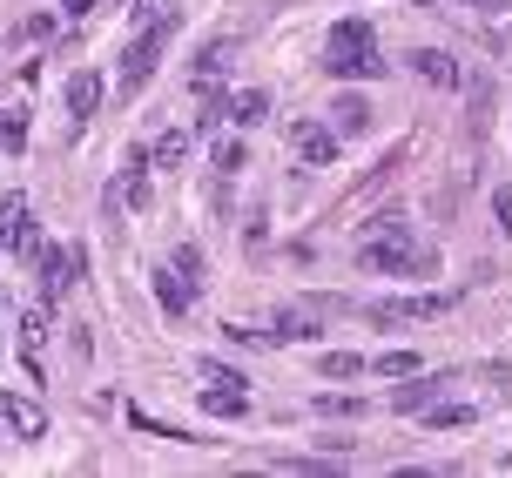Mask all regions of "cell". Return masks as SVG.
Here are the masks:
<instances>
[{
  "label": "cell",
  "mask_w": 512,
  "mask_h": 478,
  "mask_svg": "<svg viewBox=\"0 0 512 478\" xmlns=\"http://www.w3.org/2000/svg\"><path fill=\"white\" fill-rule=\"evenodd\" d=\"M324 68H331V75H344V81H358V75L371 81V75H384L371 27H364V21H337V27H331V48H324Z\"/></svg>",
  "instance_id": "6da1fadb"
},
{
  "label": "cell",
  "mask_w": 512,
  "mask_h": 478,
  "mask_svg": "<svg viewBox=\"0 0 512 478\" xmlns=\"http://www.w3.org/2000/svg\"><path fill=\"white\" fill-rule=\"evenodd\" d=\"M21 256H27V270L41 277V290H48V297H61L68 283H81V256H61V250L48 243V236H34V229H27Z\"/></svg>",
  "instance_id": "7a4b0ae2"
},
{
  "label": "cell",
  "mask_w": 512,
  "mask_h": 478,
  "mask_svg": "<svg viewBox=\"0 0 512 478\" xmlns=\"http://www.w3.org/2000/svg\"><path fill=\"white\" fill-rule=\"evenodd\" d=\"M459 303V290H438V297H398V303H364L371 324H425V317H445Z\"/></svg>",
  "instance_id": "3957f363"
},
{
  "label": "cell",
  "mask_w": 512,
  "mask_h": 478,
  "mask_svg": "<svg viewBox=\"0 0 512 478\" xmlns=\"http://www.w3.org/2000/svg\"><path fill=\"white\" fill-rule=\"evenodd\" d=\"M358 250H418V229H411L405 209H384V216H371L364 223V243Z\"/></svg>",
  "instance_id": "277c9868"
},
{
  "label": "cell",
  "mask_w": 512,
  "mask_h": 478,
  "mask_svg": "<svg viewBox=\"0 0 512 478\" xmlns=\"http://www.w3.org/2000/svg\"><path fill=\"white\" fill-rule=\"evenodd\" d=\"M155 54H162V34L142 27V34L128 41V54H122V88H142V81L155 75Z\"/></svg>",
  "instance_id": "5b68a950"
},
{
  "label": "cell",
  "mask_w": 512,
  "mask_h": 478,
  "mask_svg": "<svg viewBox=\"0 0 512 478\" xmlns=\"http://www.w3.org/2000/svg\"><path fill=\"white\" fill-rule=\"evenodd\" d=\"M149 283H155V297H162V310H169V317H189L196 290H189V277H182V270H149Z\"/></svg>",
  "instance_id": "8992f818"
},
{
  "label": "cell",
  "mask_w": 512,
  "mask_h": 478,
  "mask_svg": "<svg viewBox=\"0 0 512 478\" xmlns=\"http://www.w3.org/2000/svg\"><path fill=\"white\" fill-rule=\"evenodd\" d=\"M0 411H7V425L21 431V438H48V411L34 398H0Z\"/></svg>",
  "instance_id": "52a82bcc"
},
{
  "label": "cell",
  "mask_w": 512,
  "mask_h": 478,
  "mask_svg": "<svg viewBox=\"0 0 512 478\" xmlns=\"http://www.w3.org/2000/svg\"><path fill=\"white\" fill-rule=\"evenodd\" d=\"M411 68L432 81V88H459V68H452V54H445V48H418V54H411Z\"/></svg>",
  "instance_id": "ba28073f"
},
{
  "label": "cell",
  "mask_w": 512,
  "mask_h": 478,
  "mask_svg": "<svg viewBox=\"0 0 512 478\" xmlns=\"http://www.w3.org/2000/svg\"><path fill=\"white\" fill-rule=\"evenodd\" d=\"M203 411L209 418H243V411H250V391H243V384H209Z\"/></svg>",
  "instance_id": "9c48e42d"
},
{
  "label": "cell",
  "mask_w": 512,
  "mask_h": 478,
  "mask_svg": "<svg viewBox=\"0 0 512 478\" xmlns=\"http://www.w3.org/2000/svg\"><path fill=\"white\" fill-rule=\"evenodd\" d=\"M27 229H34V223H27V196H7V202H0V250H21Z\"/></svg>",
  "instance_id": "30bf717a"
},
{
  "label": "cell",
  "mask_w": 512,
  "mask_h": 478,
  "mask_svg": "<svg viewBox=\"0 0 512 478\" xmlns=\"http://www.w3.org/2000/svg\"><path fill=\"white\" fill-rule=\"evenodd\" d=\"M297 155H304L310 169H324V162L337 155V135H331V128H317V122H304V128H297Z\"/></svg>",
  "instance_id": "8fae6325"
},
{
  "label": "cell",
  "mask_w": 512,
  "mask_h": 478,
  "mask_svg": "<svg viewBox=\"0 0 512 478\" xmlns=\"http://www.w3.org/2000/svg\"><path fill=\"white\" fill-rule=\"evenodd\" d=\"M68 108H75V122H88V115L102 108V75H75L68 81Z\"/></svg>",
  "instance_id": "7c38bea8"
},
{
  "label": "cell",
  "mask_w": 512,
  "mask_h": 478,
  "mask_svg": "<svg viewBox=\"0 0 512 478\" xmlns=\"http://www.w3.org/2000/svg\"><path fill=\"white\" fill-rule=\"evenodd\" d=\"M128 14H135V27H155V34H169V27H176V0H135Z\"/></svg>",
  "instance_id": "4fadbf2b"
},
{
  "label": "cell",
  "mask_w": 512,
  "mask_h": 478,
  "mask_svg": "<svg viewBox=\"0 0 512 478\" xmlns=\"http://www.w3.org/2000/svg\"><path fill=\"white\" fill-rule=\"evenodd\" d=\"M263 115H270V95H263V88H243V95L230 101V122H243V128H256Z\"/></svg>",
  "instance_id": "5bb4252c"
},
{
  "label": "cell",
  "mask_w": 512,
  "mask_h": 478,
  "mask_svg": "<svg viewBox=\"0 0 512 478\" xmlns=\"http://www.w3.org/2000/svg\"><path fill=\"white\" fill-rule=\"evenodd\" d=\"M21 149H27V115L7 108V115H0V155H21Z\"/></svg>",
  "instance_id": "9a60e30c"
},
{
  "label": "cell",
  "mask_w": 512,
  "mask_h": 478,
  "mask_svg": "<svg viewBox=\"0 0 512 478\" xmlns=\"http://www.w3.org/2000/svg\"><path fill=\"white\" fill-rule=\"evenodd\" d=\"M331 115H337V128H344V135H358V128H371V108H364V95H344V101L331 108Z\"/></svg>",
  "instance_id": "2e32d148"
},
{
  "label": "cell",
  "mask_w": 512,
  "mask_h": 478,
  "mask_svg": "<svg viewBox=\"0 0 512 478\" xmlns=\"http://www.w3.org/2000/svg\"><path fill=\"white\" fill-rule=\"evenodd\" d=\"M371 371H378V378H418V357H411V351H384Z\"/></svg>",
  "instance_id": "e0dca14e"
},
{
  "label": "cell",
  "mask_w": 512,
  "mask_h": 478,
  "mask_svg": "<svg viewBox=\"0 0 512 478\" xmlns=\"http://www.w3.org/2000/svg\"><path fill=\"white\" fill-rule=\"evenodd\" d=\"M182 155H189V135H162L155 142V169H182Z\"/></svg>",
  "instance_id": "ac0fdd59"
},
{
  "label": "cell",
  "mask_w": 512,
  "mask_h": 478,
  "mask_svg": "<svg viewBox=\"0 0 512 478\" xmlns=\"http://www.w3.org/2000/svg\"><path fill=\"white\" fill-rule=\"evenodd\" d=\"M223 68H230V48H223V41H216V48H203V54H196V81H216V75H223Z\"/></svg>",
  "instance_id": "d6986e66"
},
{
  "label": "cell",
  "mask_w": 512,
  "mask_h": 478,
  "mask_svg": "<svg viewBox=\"0 0 512 478\" xmlns=\"http://www.w3.org/2000/svg\"><path fill=\"white\" fill-rule=\"evenodd\" d=\"M432 398H438V384H405V391H398V411H432Z\"/></svg>",
  "instance_id": "ffe728a7"
},
{
  "label": "cell",
  "mask_w": 512,
  "mask_h": 478,
  "mask_svg": "<svg viewBox=\"0 0 512 478\" xmlns=\"http://www.w3.org/2000/svg\"><path fill=\"white\" fill-rule=\"evenodd\" d=\"M317 371H324V378H358V371H364V357H344V351H331L324 364H317Z\"/></svg>",
  "instance_id": "44dd1931"
},
{
  "label": "cell",
  "mask_w": 512,
  "mask_h": 478,
  "mask_svg": "<svg viewBox=\"0 0 512 478\" xmlns=\"http://www.w3.org/2000/svg\"><path fill=\"white\" fill-rule=\"evenodd\" d=\"M54 324V310H48V297H41V303H27V317H21V330H27V337H34V344H41V330H48Z\"/></svg>",
  "instance_id": "7402d4cb"
},
{
  "label": "cell",
  "mask_w": 512,
  "mask_h": 478,
  "mask_svg": "<svg viewBox=\"0 0 512 478\" xmlns=\"http://www.w3.org/2000/svg\"><path fill=\"white\" fill-rule=\"evenodd\" d=\"M432 425H472V404H432Z\"/></svg>",
  "instance_id": "603a6c76"
},
{
  "label": "cell",
  "mask_w": 512,
  "mask_h": 478,
  "mask_svg": "<svg viewBox=\"0 0 512 478\" xmlns=\"http://www.w3.org/2000/svg\"><path fill=\"white\" fill-rule=\"evenodd\" d=\"M216 169L236 176V169H243V142H216Z\"/></svg>",
  "instance_id": "cb8c5ba5"
},
{
  "label": "cell",
  "mask_w": 512,
  "mask_h": 478,
  "mask_svg": "<svg viewBox=\"0 0 512 478\" xmlns=\"http://www.w3.org/2000/svg\"><path fill=\"white\" fill-rule=\"evenodd\" d=\"M317 411H324V418H358L364 404L358 398H317Z\"/></svg>",
  "instance_id": "d4e9b609"
},
{
  "label": "cell",
  "mask_w": 512,
  "mask_h": 478,
  "mask_svg": "<svg viewBox=\"0 0 512 478\" xmlns=\"http://www.w3.org/2000/svg\"><path fill=\"white\" fill-rule=\"evenodd\" d=\"M203 384H243V371H230V364H203Z\"/></svg>",
  "instance_id": "484cf974"
},
{
  "label": "cell",
  "mask_w": 512,
  "mask_h": 478,
  "mask_svg": "<svg viewBox=\"0 0 512 478\" xmlns=\"http://www.w3.org/2000/svg\"><path fill=\"white\" fill-rule=\"evenodd\" d=\"M492 209H499V229L512 236V189H499V196H492Z\"/></svg>",
  "instance_id": "4316f807"
},
{
  "label": "cell",
  "mask_w": 512,
  "mask_h": 478,
  "mask_svg": "<svg viewBox=\"0 0 512 478\" xmlns=\"http://www.w3.org/2000/svg\"><path fill=\"white\" fill-rule=\"evenodd\" d=\"M61 7H68V14H75V21H81V14H95L102 0H61Z\"/></svg>",
  "instance_id": "83f0119b"
},
{
  "label": "cell",
  "mask_w": 512,
  "mask_h": 478,
  "mask_svg": "<svg viewBox=\"0 0 512 478\" xmlns=\"http://www.w3.org/2000/svg\"><path fill=\"white\" fill-rule=\"evenodd\" d=\"M472 7H486V14H512V0H472Z\"/></svg>",
  "instance_id": "f1b7e54d"
},
{
  "label": "cell",
  "mask_w": 512,
  "mask_h": 478,
  "mask_svg": "<svg viewBox=\"0 0 512 478\" xmlns=\"http://www.w3.org/2000/svg\"><path fill=\"white\" fill-rule=\"evenodd\" d=\"M0 425H7V411H0Z\"/></svg>",
  "instance_id": "f546056e"
}]
</instances>
